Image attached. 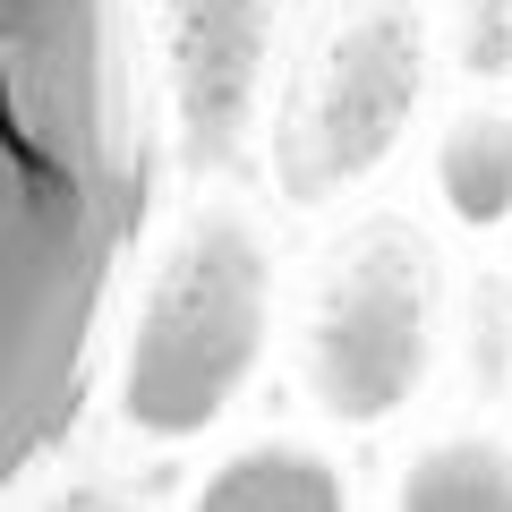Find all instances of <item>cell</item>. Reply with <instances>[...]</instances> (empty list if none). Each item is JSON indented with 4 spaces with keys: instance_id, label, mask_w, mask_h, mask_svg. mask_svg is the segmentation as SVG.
<instances>
[{
    "instance_id": "6da1fadb",
    "label": "cell",
    "mask_w": 512,
    "mask_h": 512,
    "mask_svg": "<svg viewBox=\"0 0 512 512\" xmlns=\"http://www.w3.org/2000/svg\"><path fill=\"white\" fill-rule=\"evenodd\" d=\"M154 171L137 0H0V504L86 419Z\"/></svg>"
},
{
    "instance_id": "7a4b0ae2",
    "label": "cell",
    "mask_w": 512,
    "mask_h": 512,
    "mask_svg": "<svg viewBox=\"0 0 512 512\" xmlns=\"http://www.w3.org/2000/svg\"><path fill=\"white\" fill-rule=\"evenodd\" d=\"M274 325H282L274 239L248 197L205 188L146 256L137 308L111 350V427L146 453L205 444L265 376Z\"/></svg>"
},
{
    "instance_id": "3957f363",
    "label": "cell",
    "mask_w": 512,
    "mask_h": 512,
    "mask_svg": "<svg viewBox=\"0 0 512 512\" xmlns=\"http://www.w3.org/2000/svg\"><path fill=\"white\" fill-rule=\"evenodd\" d=\"M444 367V248L410 205L333 222L299 291V393L333 436H376Z\"/></svg>"
},
{
    "instance_id": "277c9868",
    "label": "cell",
    "mask_w": 512,
    "mask_h": 512,
    "mask_svg": "<svg viewBox=\"0 0 512 512\" xmlns=\"http://www.w3.org/2000/svg\"><path fill=\"white\" fill-rule=\"evenodd\" d=\"M436 94V26L419 0H325L291 86H274V188L342 205L376 180Z\"/></svg>"
},
{
    "instance_id": "5b68a950",
    "label": "cell",
    "mask_w": 512,
    "mask_h": 512,
    "mask_svg": "<svg viewBox=\"0 0 512 512\" xmlns=\"http://www.w3.org/2000/svg\"><path fill=\"white\" fill-rule=\"evenodd\" d=\"M154 120L188 171L239 163L282 69V0H146Z\"/></svg>"
},
{
    "instance_id": "8992f818",
    "label": "cell",
    "mask_w": 512,
    "mask_h": 512,
    "mask_svg": "<svg viewBox=\"0 0 512 512\" xmlns=\"http://www.w3.org/2000/svg\"><path fill=\"white\" fill-rule=\"evenodd\" d=\"M180 512H359V478L316 436H239L188 478Z\"/></svg>"
},
{
    "instance_id": "52a82bcc",
    "label": "cell",
    "mask_w": 512,
    "mask_h": 512,
    "mask_svg": "<svg viewBox=\"0 0 512 512\" xmlns=\"http://www.w3.org/2000/svg\"><path fill=\"white\" fill-rule=\"evenodd\" d=\"M427 171H436V205L453 231H470V239L512 231V103L470 94L436 128V163Z\"/></svg>"
},
{
    "instance_id": "ba28073f",
    "label": "cell",
    "mask_w": 512,
    "mask_h": 512,
    "mask_svg": "<svg viewBox=\"0 0 512 512\" xmlns=\"http://www.w3.org/2000/svg\"><path fill=\"white\" fill-rule=\"evenodd\" d=\"M393 512H512V436L504 427H436L410 444L393 487Z\"/></svg>"
},
{
    "instance_id": "9c48e42d",
    "label": "cell",
    "mask_w": 512,
    "mask_h": 512,
    "mask_svg": "<svg viewBox=\"0 0 512 512\" xmlns=\"http://www.w3.org/2000/svg\"><path fill=\"white\" fill-rule=\"evenodd\" d=\"M0 512H154V495L111 478V470H60L43 487H18Z\"/></svg>"
},
{
    "instance_id": "30bf717a",
    "label": "cell",
    "mask_w": 512,
    "mask_h": 512,
    "mask_svg": "<svg viewBox=\"0 0 512 512\" xmlns=\"http://www.w3.org/2000/svg\"><path fill=\"white\" fill-rule=\"evenodd\" d=\"M461 69L470 77H504L512 69V0H461Z\"/></svg>"
}]
</instances>
